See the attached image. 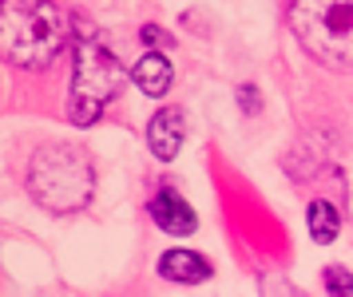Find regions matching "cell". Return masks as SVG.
Instances as JSON below:
<instances>
[{
  "instance_id": "cell-1",
  "label": "cell",
  "mask_w": 353,
  "mask_h": 297,
  "mask_svg": "<svg viewBox=\"0 0 353 297\" xmlns=\"http://www.w3.org/2000/svg\"><path fill=\"white\" fill-rule=\"evenodd\" d=\"M68 40L64 12L44 0H12L0 4V56L17 68L40 72L48 68Z\"/></svg>"
},
{
  "instance_id": "cell-6",
  "label": "cell",
  "mask_w": 353,
  "mask_h": 297,
  "mask_svg": "<svg viewBox=\"0 0 353 297\" xmlns=\"http://www.w3.org/2000/svg\"><path fill=\"white\" fill-rule=\"evenodd\" d=\"M151 218H155L159 230H167V234H175V238L194 234V226H199V218H194V210L187 206V198H179L175 190H159L151 198Z\"/></svg>"
},
{
  "instance_id": "cell-7",
  "label": "cell",
  "mask_w": 353,
  "mask_h": 297,
  "mask_svg": "<svg viewBox=\"0 0 353 297\" xmlns=\"http://www.w3.org/2000/svg\"><path fill=\"white\" fill-rule=\"evenodd\" d=\"M159 274L167 282H179V285H199L210 278V262L203 254L194 250H167L159 262Z\"/></svg>"
},
{
  "instance_id": "cell-9",
  "label": "cell",
  "mask_w": 353,
  "mask_h": 297,
  "mask_svg": "<svg viewBox=\"0 0 353 297\" xmlns=\"http://www.w3.org/2000/svg\"><path fill=\"white\" fill-rule=\"evenodd\" d=\"M305 222H310V234H314V242H321V246H330V242L341 234V214H337V206L325 203V198L310 203Z\"/></svg>"
},
{
  "instance_id": "cell-10",
  "label": "cell",
  "mask_w": 353,
  "mask_h": 297,
  "mask_svg": "<svg viewBox=\"0 0 353 297\" xmlns=\"http://www.w3.org/2000/svg\"><path fill=\"white\" fill-rule=\"evenodd\" d=\"M325 289L330 297H353V274L345 266H325Z\"/></svg>"
},
{
  "instance_id": "cell-8",
  "label": "cell",
  "mask_w": 353,
  "mask_h": 297,
  "mask_svg": "<svg viewBox=\"0 0 353 297\" xmlns=\"http://www.w3.org/2000/svg\"><path fill=\"white\" fill-rule=\"evenodd\" d=\"M171 60L163 56V52H147L143 60L135 63V72H131V79H135V88L143 95H167L171 92Z\"/></svg>"
},
{
  "instance_id": "cell-5",
  "label": "cell",
  "mask_w": 353,
  "mask_h": 297,
  "mask_svg": "<svg viewBox=\"0 0 353 297\" xmlns=\"http://www.w3.org/2000/svg\"><path fill=\"white\" fill-rule=\"evenodd\" d=\"M183 139H187V123H183V111H179V107H163V111H155V119L147 123V143H151L155 158L171 163V158L179 155Z\"/></svg>"
},
{
  "instance_id": "cell-2",
  "label": "cell",
  "mask_w": 353,
  "mask_h": 297,
  "mask_svg": "<svg viewBox=\"0 0 353 297\" xmlns=\"http://www.w3.org/2000/svg\"><path fill=\"white\" fill-rule=\"evenodd\" d=\"M28 190L40 206H48L56 214L83 210L96 194V171L80 147L72 143H52L44 151H36L28 163Z\"/></svg>"
},
{
  "instance_id": "cell-4",
  "label": "cell",
  "mask_w": 353,
  "mask_h": 297,
  "mask_svg": "<svg viewBox=\"0 0 353 297\" xmlns=\"http://www.w3.org/2000/svg\"><path fill=\"white\" fill-rule=\"evenodd\" d=\"M123 88V68L115 60V52L103 40H80L76 48V68H72V123H96L99 111L115 99V92Z\"/></svg>"
},
{
  "instance_id": "cell-3",
  "label": "cell",
  "mask_w": 353,
  "mask_h": 297,
  "mask_svg": "<svg viewBox=\"0 0 353 297\" xmlns=\"http://www.w3.org/2000/svg\"><path fill=\"white\" fill-rule=\"evenodd\" d=\"M290 28L318 63L353 72V0H298Z\"/></svg>"
},
{
  "instance_id": "cell-11",
  "label": "cell",
  "mask_w": 353,
  "mask_h": 297,
  "mask_svg": "<svg viewBox=\"0 0 353 297\" xmlns=\"http://www.w3.org/2000/svg\"><path fill=\"white\" fill-rule=\"evenodd\" d=\"M239 99H242V107H246V111H258V95L250 92V83H246V88H239Z\"/></svg>"
}]
</instances>
